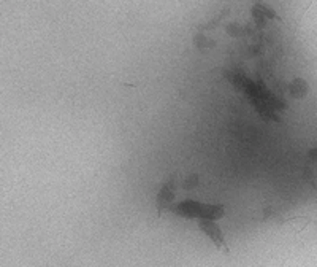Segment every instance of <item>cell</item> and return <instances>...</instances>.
<instances>
[{
    "label": "cell",
    "instance_id": "cell-1",
    "mask_svg": "<svg viewBox=\"0 0 317 267\" xmlns=\"http://www.w3.org/2000/svg\"><path fill=\"white\" fill-rule=\"evenodd\" d=\"M174 213L188 216V218H203V219H216L224 215V208L218 205H204L194 200H186L178 207H174Z\"/></svg>",
    "mask_w": 317,
    "mask_h": 267
},
{
    "label": "cell",
    "instance_id": "cell-2",
    "mask_svg": "<svg viewBox=\"0 0 317 267\" xmlns=\"http://www.w3.org/2000/svg\"><path fill=\"white\" fill-rule=\"evenodd\" d=\"M200 227L204 231V234L206 235H210L211 238H212V242L216 243L219 248H224L226 246V243H224V238H222V235H220V229L214 224V223H211V221H202L200 223Z\"/></svg>",
    "mask_w": 317,
    "mask_h": 267
},
{
    "label": "cell",
    "instance_id": "cell-3",
    "mask_svg": "<svg viewBox=\"0 0 317 267\" xmlns=\"http://www.w3.org/2000/svg\"><path fill=\"white\" fill-rule=\"evenodd\" d=\"M172 199H173V194L170 192V185H166L160 192H158V211L168 205Z\"/></svg>",
    "mask_w": 317,
    "mask_h": 267
}]
</instances>
